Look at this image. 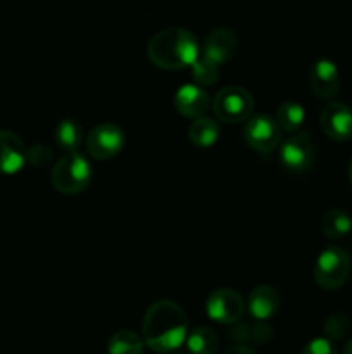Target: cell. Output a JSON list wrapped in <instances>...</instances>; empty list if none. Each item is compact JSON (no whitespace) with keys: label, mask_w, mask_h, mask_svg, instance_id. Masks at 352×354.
<instances>
[{"label":"cell","mask_w":352,"mask_h":354,"mask_svg":"<svg viewBox=\"0 0 352 354\" xmlns=\"http://www.w3.org/2000/svg\"><path fill=\"white\" fill-rule=\"evenodd\" d=\"M309 85L314 95L320 99H331L340 90V73L338 66L331 59L320 57L311 64Z\"/></svg>","instance_id":"10"},{"label":"cell","mask_w":352,"mask_h":354,"mask_svg":"<svg viewBox=\"0 0 352 354\" xmlns=\"http://www.w3.org/2000/svg\"><path fill=\"white\" fill-rule=\"evenodd\" d=\"M280 161L289 171L302 173L313 168L316 161V149L307 131L290 135L280 145Z\"/></svg>","instance_id":"7"},{"label":"cell","mask_w":352,"mask_h":354,"mask_svg":"<svg viewBox=\"0 0 352 354\" xmlns=\"http://www.w3.org/2000/svg\"><path fill=\"white\" fill-rule=\"evenodd\" d=\"M124 145V130L116 123H99L86 137V149L97 159L116 156Z\"/></svg>","instance_id":"9"},{"label":"cell","mask_w":352,"mask_h":354,"mask_svg":"<svg viewBox=\"0 0 352 354\" xmlns=\"http://www.w3.org/2000/svg\"><path fill=\"white\" fill-rule=\"evenodd\" d=\"M237 35H235V31L231 28L217 26L209 31L200 54L206 55L209 61L221 64V62L233 57L235 50H237Z\"/></svg>","instance_id":"12"},{"label":"cell","mask_w":352,"mask_h":354,"mask_svg":"<svg viewBox=\"0 0 352 354\" xmlns=\"http://www.w3.org/2000/svg\"><path fill=\"white\" fill-rule=\"evenodd\" d=\"M52 158H54V156H52L50 147H47L45 144L31 145L26 152V161L31 162L33 166H37V168L38 166L50 165Z\"/></svg>","instance_id":"24"},{"label":"cell","mask_w":352,"mask_h":354,"mask_svg":"<svg viewBox=\"0 0 352 354\" xmlns=\"http://www.w3.org/2000/svg\"><path fill=\"white\" fill-rule=\"evenodd\" d=\"M93 169L88 158L79 151L64 152L50 173L52 185L62 194H78L92 182Z\"/></svg>","instance_id":"3"},{"label":"cell","mask_w":352,"mask_h":354,"mask_svg":"<svg viewBox=\"0 0 352 354\" xmlns=\"http://www.w3.org/2000/svg\"><path fill=\"white\" fill-rule=\"evenodd\" d=\"M321 228H323V234L326 237L342 239L352 230V218L347 211L340 209V207H333V209L324 213Z\"/></svg>","instance_id":"19"},{"label":"cell","mask_w":352,"mask_h":354,"mask_svg":"<svg viewBox=\"0 0 352 354\" xmlns=\"http://www.w3.org/2000/svg\"><path fill=\"white\" fill-rule=\"evenodd\" d=\"M213 111L221 121L238 123L252 116L254 97L240 85H226L214 95Z\"/></svg>","instance_id":"5"},{"label":"cell","mask_w":352,"mask_h":354,"mask_svg":"<svg viewBox=\"0 0 352 354\" xmlns=\"http://www.w3.org/2000/svg\"><path fill=\"white\" fill-rule=\"evenodd\" d=\"M351 258L338 245H328L317 254L314 263V280L326 290H335L347 280Z\"/></svg>","instance_id":"4"},{"label":"cell","mask_w":352,"mask_h":354,"mask_svg":"<svg viewBox=\"0 0 352 354\" xmlns=\"http://www.w3.org/2000/svg\"><path fill=\"white\" fill-rule=\"evenodd\" d=\"M144 342L157 353L178 349L188 335V320L178 303L159 299L147 308L141 325Z\"/></svg>","instance_id":"1"},{"label":"cell","mask_w":352,"mask_h":354,"mask_svg":"<svg viewBox=\"0 0 352 354\" xmlns=\"http://www.w3.org/2000/svg\"><path fill=\"white\" fill-rule=\"evenodd\" d=\"M144 339L130 328H121L107 342L109 354H144Z\"/></svg>","instance_id":"17"},{"label":"cell","mask_w":352,"mask_h":354,"mask_svg":"<svg viewBox=\"0 0 352 354\" xmlns=\"http://www.w3.org/2000/svg\"><path fill=\"white\" fill-rule=\"evenodd\" d=\"M245 311V303L240 294L230 287H221L207 296L206 313L213 320L221 324H235L242 318Z\"/></svg>","instance_id":"8"},{"label":"cell","mask_w":352,"mask_h":354,"mask_svg":"<svg viewBox=\"0 0 352 354\" xmlns=\"http://www.w3.org/2000/svg\"><path fill=\"white\" fill-rule=\"evenodd\" d=\"M247 308L252 318L259 322H264L271 318L280 308V294L273 286L262 283V286H255L254 289L248 292L247 297Z\"/></svg>","instance_id":"15"},{"label":"cell","mask_w":352,"mask_h":354,"mask_svg":"<svg viewBox=\"0 0 352 354\" xmlns=\"http://www.w3.org/2000/svg\"><path fill=\"white\" fill-rule=\"evenodd\" d=\"M244 138L254 151L269 152L280 144L282 128L268 113H255L244 124Z\"/></svg>","instance_id":"6"},{"label":"cell","mask_w":352,"mask_h":354,"mask_svg":"<svg viewBox=\"0 0 352 354\" xmlns=\"http://www.w3.org/2000/svg\"><path fill=\"white\" fill-rule=\"evenodd\" d=\"M147 54L154 64L164 69H182L192 66L200 55L199 41L190 30L169 26L159 30L148 40Z\"/></svg>","instance_id":"2"},{"label":"cell","mask_w":352,"mask_h":354,"mask_svg":"<svg viewBox=\"0 0 352 354\" xmlns=\"http://www.w3.org/2000/svg\"><path fill=\"white\" fill-rule=\"evenodd\" d=\"M219 133H221L219 124L207 116L193 120V123L190 124L188 128V138L195 145H200V147L213 145L214 142L217 140V137H219Z\"/></svg>","instance_id":"20"},{"label":"cell","mask_w":352,"mask_h":354,"mask_svg":"<svg viewBox=\"0 0 352 354\" xmlns=\"http://www.w3.org/2000/svg\"><path fill=\"white\" fill-rule=\"evenodd\" d=\"M209 104V93L197 83H183L175 92V106L183 116L202 118Z\"/></svg>","instance_id":"13"},{"label":"cell","mask_w":352,"mask_h":354,"mask_svg":"<svg viewBox=\"0 0 352 354\" xmlns=\"http://www.w3.org/2000/svg\"><path fill=\"white\" fill-rule=\"evenodd\" d=\"M26 145L14 131L0 130V173L12 175L26 162Z\"/></svg>","instance_id":"14"},{"label":"cell","mask_w":352,"mask_h":354,"mask_svg":"<svg viewBox=\"0 0 352 354\" xmlns=\"http://www.w3.org/2000/svg\"><path fill=\"white\" fill-rule=\"evenodd\" d=\"M185 344L190 354H214L219 339L211 327H195L188 332Z\"/></svg>","instance_id":"18"},{"label":"cell","mask_w":352,"mask_h":354,"mask_svg":"<svg viewBox=\"0 0 352 354\" xmlns=\"http://www.w3.org/2000/svg\"><path fill=\"white\" fill-rule=\"evenodd\" d=\"M223 354H257V353L252 351L251 348H245V346H231V348H228Z\"/></svg>","instance_id":"26"},{"label":"cell","mask_w":352,"mask_h":354,"mask_svg":"<svg viewBox=\"0 0 352 354\" xmlns=\"http://www.w3.org/2000/svg\"><path fill=\"white\" fill-rule=\"evenodd\" d=\"M347 175H349V180H351V183H352V158H351V161H349V168H347Z\"/></svg>","instance_id":"28"},{"label":"cell","mask_w":352,"mask_h":354,"mask_svg":"<svg viewBox=\"0 0 352 354\" xmlns=\"http://www.w3.org/2000/svg\"><path fill=\"white\" fill-rule=\"evenodd\" d=\"M192 76L197 85H213L219 78V69H217L216 62L209 61L206 55L200 54L192 64Z\"/></svg>","instance_id":"22"},{"label":"cell","mask_w":352,"mask_h":354,"mask_svg":"<svg viewBox=\"0 0 352 354\" xmlns=\"http://www.w3.org/2000/svg\"><path fill=\"white\" fill-rule=\"evenodd\" d=\"M323 330L324 337L330 339L331 342L340 341V339H344L345 335L349 334V330H351V320H349V317L345 313L337 311V313H331L330 317L324 320Z\"/></svg>","instance_id":"23"},{"label":"cell","mask_w":352,"mask_h":354,"mask_svg":"<svg viewBox=\"0 0 352 354\" xmlns=\"http://www.w3.org/2000/svg\"><path fill=\"white\" fill-rule=\"evenodd\" d=\"M300 354H338L333 342L326 337H314L302 348Z\"/></svg>","instance_id":"25"},{"label":"cell","mask_w":352,"mask_h":354,"mask_svg":"<svg viewBox=\"0 0 352 354\" xmlns=\"http://www.w3.org/2000/svg\"><path fill=\"white\" fill-rule=\"evenodd\" d=\"M54 137H55V142H57V145L62 149V151L66 152L78 151L83 140L81 124H79L76 120H72V118H64V120H61L57 124H55Z\"/></svg>","instance_id":"16"},{"label":"cell","mask_w":352,"mask_h":354,"mask_svg":"<svg viewBox=\"0 0 352 354\" xmlns=\"http://www.w3.org/2000/svg\"><path fill=\"white\" fill-rule=\"evenodd\" d=\"M344 354H352V337L349 339V342H347V344H345Z\"/></svg>","instance_id":"27"},{"label":"cell","mask_w":352,"mask_h":354,"mask_svg":"<svg viewBox=\"0 0 352 354\" xmlns=\"http://www.w3.org/2000/svg\"><path fill=\"white\" fill-rule=\"evenodd\" d=\"M276 123L282 130L286 131H295L299 130L300 124L306 120V109L300 102H295V100H285L278 106L275 116Z\"/></svg>","instance_id":"21"},{"label":"cell","mask_w":352,"mask_h":354,"mask_svg":"<svg viewBox=\"0 0 352 354\" xmlns=\"http://www.w3.org/2000/svg\"><path fill=\"white\" fill-rule=\"evenodd\" d=\"M321 128L333 140L352 137V109L344 102H330L321 113Z\"/></svg>","instance_id":"11"}]
</instances>
